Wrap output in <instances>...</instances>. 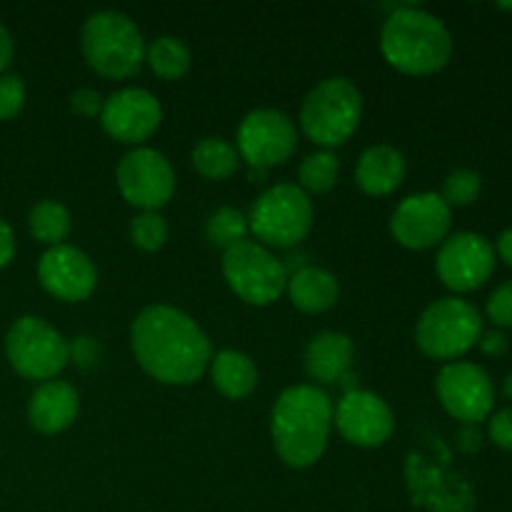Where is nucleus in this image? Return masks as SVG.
Here are the masks:
<instances>
[{"mask_svg": "<svg viewBox=\"0 0 512 512\" xmlns=\"http://www.w3.org/2000/svg\"><path fill=\"white\" fill-rule=\"evenodd\" d=\"M130 348L140 368L163 385H193L213 360L208 335L173 305L140 310L130 325Z\"/></svg>", "mask_w": 512, "mask_h": 512, "instance_id": "nucleus-1", "label": "nucleus"}, {"mask_svg": "<svg viewBox=\"0 0 512 512\" xmlns=\"http://www.w3.org/2000/svg\"><path fill=\"white\" fill-rule=\"evenodd\" d=\"M333 428V403L318 385L283 390L270 413V435L288 468L305 470L323 458Z\"/></svg>", "mask_w": 512, "mask_h": 512, "instance_id": "nucleus-2", "label": "nucleus"}, {"mask_svg": "<svg viewBox=\"0 0 512 512\" xmlns=\"http://www.w3.org/2000/svg\"><path fill=\"white\" fill-rule=\"evenodd\" d=\"M383 58L405 75H433L453 58V35L438 15L418 5H398L380 30Z\"/></svg>", "mask_w": 512, "mask_h": 512, "instance_id": "nucleus-3", "label": "nucleus"}, {"mask_svg": "<svg viewBox=\"0 0 512 512\" xmlns=\"http://www.w3.org/2000/svg\"><path fill=\"white\" fill-rule=\"evenodd\" d=\"M85 63L108 80H125L145 63V40L138 25L118 10L93 13L80 33Z\"/></svg>", "mask_w": 512, "mask_h": 512, "instance_id": "nucleus-4", "label": "nucleus"}, {"mask_svg": "<svg viewBox=\"0 0 512 512\" xmlns=\"http://www.w3.org/2000/svg\"><path fill=\"white\" fill-rule=\"evenodd\" d=\"M363 118V95L348 78H328L315 85L300 108L303 133L323 148L348 143Z\"/></svg>", "mask_w": 512, "mask_h": 512, "instance_id": "nucleus-5", "label": "nucleus"}, {"mask_svg": "<svg viewBox=\"0 0 512 512\" xmlns=\"http://www.w3.org/2000/svg\"><path fill=\"white\" fill-rule=\"evenodd\" d=\"M483 335V315L463 298L430 303L415 325V343L428 358L455 360L475 348Z\"/></svg>", "mask_w": 512, "mask_h": 512, "instance_id": "nucleus-6", "label": "nucleus"}, {"mask_svg": "<svg viewBox=\"0 0 512 512\" xmlns=\"http://www.w3.org/2000/svg\"><path fill=\"white\" fill-rule=\"evenodd\" d=\"M5 355L20 378L48 383L70 363V345L48 320L23 315L5 335Z\"/></svg>", "mask_w": 512, "mask_h": 512, "instance_id": "nucleus-7", "label": "nucleus"}, {"mask_svg": "<svg viewBox=\"0 0 512 512\" xmlns=\"http://www.w3.org/2000/svg\"><path fill=\"white\" fill-rule=\"evenodd\" d=\"M248 225L260 245L293 248L300 240L308 238L313 228V203L298 185H273L255 200Z\"/></svg>", "mask_w": 512, "mask_h": 512, "instance_id": "nucleus-8", "label": "nucleus"}, {"mask_svg": "<svg viewBox=\"0 0 512 512\" xmlns=\"http://www.w3.org/2000/svg\"><path fill=\"white\" fill-rule=\"evenodd\" d=\"M223 275L230 290L255 308L275 303L288 288L285 265L258 240H243L225 250Z\"/></svg>", "mask_w": 512, "mask_h": 512, "instance_id": "nucleus-9", "label": "nucleus"}, {"mask_svg": "<svg viewBox=\"0 0 512 512\" xmlns=\"http://www.w3.org/2000/svg\"><path fill=\"white\" fill-rule=\"evenodd\" d=\"M115 180L120 195L143 213H158L175 193L173 165L153 148H135L125 153L115 170Z\"/></svg>", "mask_w": 512, "mask_h": 512, "instance_id": "nucleus-10", "label": "nucleus"}, {"mask_svg": "<svg viewBox=\"0 0 512 512\" xmlns=\"http://www.w3.org/2000/svg\"><path fill=\"white\" fill-rule=\"evenodd\" d=\"M238 155L250 165L260 170L283 165L298 148V130L293 120L285 113L273 108L250 110L238 125Z\"/></svg>", "mask_w": 512, "mask_h": 512, "instance_id": "nucleus-11", "label": "nucleus"}, {"mask_svg": "<svg viewBox=\"0 0 512 512\" xmlns=\"http://www.w3.org/2000/svg\"><path fill=\"white\" fill-rule=\"evenodd\" d=\"M435 393L450 418L465 425H478L493 413L495 385L490 375L475 363H448L438 373Z\"/></svg>", "mask_w": 512, "mask_h": 512, "instance_id": "nucleus-12", "label": "nucleus"}, {"mask_svg": "<svg viewBox=\"0 0 512 512\" xmlns=\"http://www.w3.org/2000/svg\"><path fill=\"white\" fill-rule=\"evenodd\" d=\"M435 270L445 288L470 293L485 285L495 270V248L480 233H455L443 240Z\"/></svg>", "mask_w": 512, "mask_h": 512, "instance_id": "nucleus-13", "label": "nucleus"}, {"mask_svg": "<svg viewBox=\"0 0 512 512\" xmlns=\"http://www.w3.org/2000/svg\"><path fill=\"white\" fill-rule=\"evenodd\" d=\"M453 225V208L438 193L408 195L390 218V233L403 248L428 250L443 245Z\"/></svg>", "mask_w": 512, "mask_h": 512, "instance_id": "nucleus-14", "label": "nucleus"}, {"mask_svg": "<svg viewBox=\"0 0 512 512\" xmlns=\"http://www.w3.org/2000/svg\"><path fill=\"white\" fill-rule=\"evenodd\" d=\"M160 123H163V108L150 90L123 88L103 100L100 125L110 138L120 143H143L160 128Z\"/></svg>", "mask_w": 512, "mask_h": 512, "instance_id": "nucleus-15", "label": "nucleus"}, {"mask_svg": "<svg viewBox=\"0 0 512 512\" xmlns=\"http://www.w3.org/2000/svg\"><path fill=\"white\" fill-rule=\"evenodd\" d=\"M333 423L340 435L358 448H380L395 430L390 405L368 390L345 393L333 410Z\"/></svg>", "mask_w": 512, "mask_h": 512, "instance_id": "nucleus-16", "label": "nucleus"}, {"mask_svg": "<svg viewBox=\"0 0 512 512\" xmlns=\"http://www.w3.org/2000/svg\"><path fill=\"white\" fill-rule=\"evenodd\" d=\"M38 280L45 293L63 303H83L98 285L95 263L75 245H55L40 255Z\"/></svg>", "mask_w": 512, "mask_h": 512, "instance_id": "nucleus-17", "label": "nucleus"}, {"mask_svg": "<svg viewBox=\"0 0 512 512\" xmlns=\"http://www.w3.org/2000/svg\"><path fill=\"white\" fill-rule=\"evenodd\" d=\"M80 413V395L65 380H48L35 388L28 403V420L38 433L58 435L75 423Z\"/></svg>", "mask_w": 512, "mask_h": 512, "instance_id": "nucleus-18", "label": "nucleus"}, {"mask_svg": "<svg viewBox=\"0 0 512 512\" xmlns=\"http://www.w3.org/2000/svg\"><path fill=\"white\" fill-rule=\"evenodd\" d=\"M408 163L405 155L393 145H373L365 150L355 168V183L365 195L385 198L403 185Z\"/></svg>", "mask_w": 512, "mask_h": 512, "instance_id": "nucleus-19", "label": "nucleus"}, {"mask_svg": "<svg viewBox=\"0 0 512 512\" xmlns=\"http://www.w3.org/2000/svg\"><path fill=\"white\" fill-rule=\"evenodd\" d=\"M353 358V340L345 333L325 330V333L315 335L308 343V348H305V373H308L315 383H340V380L350 373Z\"/></svg>", "mask_w": 512, "mask_h": 512, "instance_id": "nucleus-20", "label": "nucleus"}, {"mask_svg": "<svg viewBox=\"0 0 512 512\" xmlns=\"http://www.w3.org/2000/svg\"><path fill=\"white\" fill-rule=\"evenodd\" d=\"M288 295L290 303L308 315H320L325 310L333 308L338 303L340 285L333 273L325 268H315V265H305V268L295 270L288 278Z\"/></svg>", "mask_w": 512, "mask_h": 512, "instance_id": "nucleus-21", "label": "nucleus"}, {"mask_svg": "<svg viewBox=\"0 0 512 512\" xmlns=\"http://www.w3.org/2000/svg\"><path fill=\"white\" fill-rule=\"evenodd\" d=\"M210 378L215 390L228 400H243L258 388V368L248 355L238 350H220L210 360Z\"/></svg>", "mask_w": 512, "mask_h": 512, "instance_id": "nucleus-22", "label": "nucleus"}, {"mask_svg": "<svg viewBox=\"0 0 512 512\" xmlns=\"http://www.w3.org/2000/svg\"><path fill=\"white\" fill-rule=\"evenodd\" d=\"M190 158H193V168L208 180H228L240 168L238 150L223 138H203L193 148Z\"/></svg>", "mask_w": 512, "mask_h": 512, "instance_id": "nucleus-23", "label": "nucleus"}, {"mask_svg": "<svg viewBox=\"0 0 512 512\" xmlns=\"http://www.w3.org/2000/svg\"><path fill=\"white\" fill-rule=\"evenodd\" d=\"M145 63L158 78L178 80L188 73L193 58H190V50L183 40L173 38V35H160L145 48Z\"/></svg>", "mask_w": 512, "mask_h": 512, "instance_id": "nucleus-24", "label": "nucleus"}, {"mask_svg": "<svg viewBox=\"0 0 512 512\" xmlns=\"http://www.w3.org/2000/svg\"><path fill=\"white\" fill-rule=\"evenodd\" d=\"M28 228L38 243L50 245H63V240L70 233V213L63 203L55 200H43L35 205L28 215Z\"/></svg>", "mask_w": 512, "mask_h": 512, "instance_id": "nucleus-25", "label": "nucleus"}, {"mask_svg": "<svg viewBox=\"0 0 512 512\" xmlns=\"http://www.w3.org/2000/svg\"><path fill=\"white\" fill-rule=\"evenodd\" d=\"M340 173V160L338 155L330 153V150H320V153L308 155V158L300 163L298 170V188L303 193L313 195H325L335 188Z\"/></svg>", "mask_w": 512, "mask_h": 512, "instance_id": "nucleus-26", "label": "nucleus"}, {"mask_svg": "<svg viewBox=\"0 0 512 512\" xmlns=\"http://www.w3.org/2000/svg\"><path fill=\"white\" fill-rule=\"evenodd\" d=\"M248 233H250L248 215H243L235 208L215 210V213L208 218V225H205V235H208L210 243H213L215 248H223V250H230L233 245L248 240Z\"/></svg>", "mask_w": 512, "mask_h": 512, "instance_id": "nucleus-27", "label": "nucleus"}, {"mask_svg": "<svg viewBox=\"0 0 512 512\" xmlns=\"http://www.w3.org/2000/svg\"><path fill=\"white\" fill-rule=\"evenodd\" d=\"M130 240L143 253H158L168 243V220L160 213H140L130 220Z\"/></svg>", "mask_w": 512, "mask_h": 512, "instance_id": "nucleus-28", "label": "nucleus"}, {"mask_svg": "<svg viewBox=\"0 0 512 512\" xmlns=\"http://www.w3.org/2000/svg\"><path fill=\"white\" fill-rule=\"evenodd\" d=\"M480 190H483L480 173H475L470 168H458L453 173H448V178L443 180V193H440V198L450 208H465V205H473L478 200Z\"/></svg>", "mask_w": 512, "mask_h": 512, "instance_id": "nucleus-29", "label": "nucleus"}, {"mask_svg": "<svg viewBox=\"0 0 512 512\" xmlns=\"http://www.w3.org/2000/svg\"><path fill=\"white\" fill-rule=\"evenodd\" d=\"M25 105V83L20 75H0V120H13Z\"/></svg>", "mask_w": 512, "mask_h": 512, "instance_id": "nucleus-30", "label": "nucleus"}, {"mask_svg": "<svg viewBox=\"0 0 512 512\" xmlns=\"http://www.w3.org/2000/svg\"><path fill=\"white\" fill-rule=\"evenodd\" d=\"M488 318L498 328H512V280H505L503 285L490 293L488 298Z\"/></svg>", "mask_w": 512, "mask_h": 512, "instance_id": "nucleus-31", "label": "nucleus"}, {"mask_svg": "<svg viewBox=\"0 0 512 512\" xmlns=\"http://www.w3.org/2000/svg\"><path fill=\"white\" fill-rule=\"evenodd\" d=\"M488 435L498 448L510 450L512 453V408L500 410L490 418L488 423Z\"/></svg>", "mask_w": 512, "mask_h": 512, "instance_id": "nucleus-32", "label": "nucleus"}, {"mask_svg": "<svg viewBox=\"0 0 512 512\" xmlns=\"http://www.w3.org/2000/svg\"><path fill=\"white\" fill-rule=\"evenodd\" d=\"M70 108H73L78 115H83V118H100L103 98H100L98 90L78 88L73 95H70Z\"/></svg>", "mask_w": 512, "mask_h": 512, "instance_id": "nucleus-33", "label": "nucleus"}, {"mask_svg": "<svg viewBox=\"0 0 512 512\" xmlns=\"http://www.w3.org/2000/svg\"><path fill=\"white\" fill-rule=\"evenodd\" d=\"M70 360L80 365V368H90L98 363V345L93 338H78L75 345H70Z\"/></svg>", "mask_w": 512, "mask_h": 512, "instance_id": "nucleus-34", "label": "nucleus"}, {"mask_svg": "<svg viewBox=\"0 0 512 512\" xmlns=\"http://www.w3.org/2000/svg\"><path fill=\"white\" fill-rule=\"evenodd\" d=\"M478 345L485 355H490V358H500V355L508 353V348H510L508 335L500 333V330H488V333L480 335Z\"/></svg>", "mask_w": 512, "mask_h": 512, "instance_id": "nucleus-35", "label": "nucleus"}, {"mask_svg": "<svg viewBox=\"0 0 512 512\" xmlns=\"http://www.w3.org/2000/svg\"><path fill=\"white\" fill-rule=\"evenodd\" d=\"M15 255V235L5 220H0V270L13 260Z\"/></svg>", "mask_w": 512, "mask_h": 512, "instance_id": "nucleus-36", "label": "nucleus"}, {"mask_svg": "<svg viewBox=\"0 0 512 512\" xmlns=\"http://www.w3.org/2000/svg\"><path fill=\"white\" fill-rule=\"evenodd\" d=\"M13 55H15L13 38H10L8 28H5V25L0 23V73H3V70L8 68L10 60H13Z\"/></svg>", "mask_w": 512, "mask_h": 512, "instance_id": "nucleus-37", "label": "nucleus"}, {"mask_svg": "<svg viewBox=\"0 0 512 512\" xmlns=\"http://www.w3.org/2000/svg\"><path fill=\"white\" fill-rule=\"evenodd\" d=\"M495 250H498L500 260H505V265H510V268H512V228L500 233L498 248H495Z\"/></svg>", "mask_w": 512, "mask_h": 512, "instance_id": "nucleus-38", "label": "nucleus"}, {"mask_svg": "<svg viewBox=\"0 0 512 512\" xmlns=\"http://www.w3.org/2000/svg\"><path fill=\"white\" fill-rule=\"evenodd\" d=\"M503 390H505V395H508V398L512 400V373L508 375V378H505V383H503Z\"/></svg>", "mask_w": 512, "mask_h": 512, "instance_id": "nucleus-39", "label": "nucleus"}, {"mask_svg": "<svg viewBox=\"0 0 512 512\" xmlns=\"http://www.w3.org/2000/svg\"><path fill=\"white\" fill-rule=\"evenodd\" d=\"M498 8H500V10H512V3H500Z\"/></svg>", "mask_w": 512, "mask_h": 512, "instance_id": "nucleus-40", "label": "nucleus"}]
</instances>
